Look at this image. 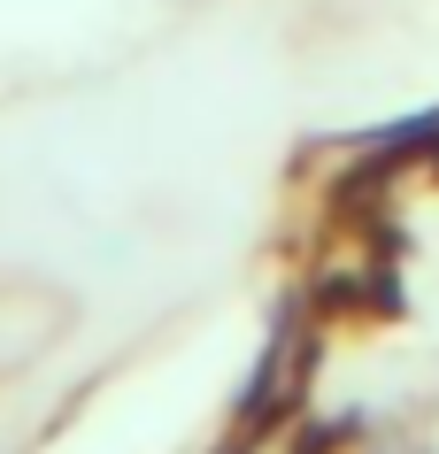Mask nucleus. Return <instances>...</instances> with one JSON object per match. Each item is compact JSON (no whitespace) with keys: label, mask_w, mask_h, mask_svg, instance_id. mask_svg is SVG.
Instances as JSON below:
<instances>
[{"label":"nucleus","mask_w":439,"mask_h":454,"mask_svg":"<svg viewBox=\"0 0 439 454\" xmlns=\"http://www.w3.org/2000/svg\"><path fill=\"white\" fill-rule=\"evenodd\" d=\"M270 454H301V447H293V439H278V447H270Z\"/></svg>","instance_id":"obj_2"},{"label":"nucleus","mask_w":439,"mask_h":454,"mask_svg":"<svg viewBox=\"0 0 439 454\" xmlns=\"http://www.w3.org/2000/svg\"><path fill=\"white\" fill-rule=\"evenodd\" d=\"M70 332V301H54L47 286H0V378H16Z\"/></svg>","instance_id":"obj_1"}]
</instances>
